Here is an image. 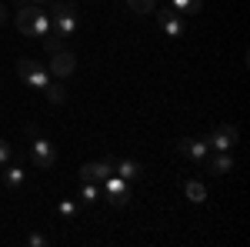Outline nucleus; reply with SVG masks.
Wrapping results in <instances>:
<instances>
[{"mask_svg": "<svg viewBox=\"0 0 250 247\" xmlns=\"http://www.w3.org/2000/svg\"><path fill=\"white\" fill-rule=\"evenodd\" d=\"M17 30L27 34V37H43V34H50V17L43 14V3L17 0Z\"/></svg>", "mask_w": 250, "mask_h": 247, "instance_id": "nucleus-1", "label": "nucleus"}, {"mask_svg": "<svg viewBox=\"0 0 250 247\" xmlns=\"http://www.w3.org/2000/svg\"><path fill=\"white\" fill-rule=\"evenodd\" d=\"M237 127H230V124H224V127H217V131L207 137V147H217V151H230L233 144H237Z\"/></svg>", "mask_w": 250, "mask_h": 247, "instance_id": "nucleus-7", "label": "nucleus"}, {"mask_svg": "<svg viewBox=\"0 0 250 247\" xmlns=\"http://www.w3.org/2000/svg\"><path fill=\"white\" fill-rule=\"evenodd\" d=\"M0 174H3V184H7V187L17 190L20 184H23V171H20V167H7V171H0Z\"/></svg>", "mask_w": 250, "mask_h": 247, "instance_id": "nucleus-14", "label": "nucleus"}, {"mask_svg": "<svg viewBox=\"0 0 250 247\" xmlns=\"http://www.w3.org/2000/svg\"><path fill=\"white\" fill-rule=\"evenodd\" d=\"M30 154H34V164H37L40 171H50V167L57 164V151H54V144H50V140H43V137H34Z\"/></svg>", "mask_w": 250, "mask_h": 247, "instance_id": "nucleus-4", "label": "nucleus"}, {"mask_svg": "<svg viewBox=\"0 0 250 247\" xmlns=\"http://www.w3.org/2000/svg\"><path fill=\"white\" fill-rule=\"evenodd\" d=\"M17 74L30 84V87H37V90H43L47 84H50V70L43 67V64H37V60H30V57H23L17 64Z\"/></svg>", "mask_w": 250, "mask_h": 247, "instance_id": "nucleus-3", "label": "nucleus"}, {"mask_svg": "<svg viewBox=\"0 0 250 247\" xmlns=\"http://www.w3.org/2000/svg\"><path fill=\"white\" fill-rule=\"evenodd\" d=\"M110 174H114V164H110V160H90V164L80 167V177L90 180V184H104Z\"/></svg>", "mask_w": 250, "mask_h": 247, "instance_id": "nucleus-6", "label": "nucleus"}, {"mask_svg": "<svg viewBox=\"0 0 250 247\" xmlns=\"http://www.w3.org/2000/svg\"><path fill=\"white\" fill-rule=\"evenodd\" d=\"M43 47H47V54H57V50H63V40H60L57 30H54V34H43Z\"/></svg>", "mask_w": 250, "mask_h": 247, "instance_id": "nucleus-16", "label": "nucleus"}, {"mask_svg": "<svg viewBox=\"0 0 250 247\" xmlns=\"http://www.w3.org/2000/svg\"><path fill=\"white\" fill-rule=\"evenodd\" d=\"M104 187H107V197H110L114 207H124V204L130 201V187H127V180L117 177V174H110V177L104 180Z\"/></svg>", "mask_w": 250, "mask_h": 247, "instance_id": "nucleus-5", "label": "nucleus"}, {"mask_svg": "<svg viewBox=\"0 0 250 247\" xmlns=\"http://www.w3.org/2000/svg\"><path fill=\"white\" fill-rule=\"evenodd\" d=\"M27 244H30V247H43V244H47V237H43V234H30Z\"/></svg>", "mask_w": 250, "mask_h": 247, "instance_id": "nucleus-22", "label": "nucleus"}, {"mask_svg": "<svg viewBox=\"0 0 250 247\" xmlns=\"http://www.w3.org/2000/svg\"><path fill=\"white\" fill-rule=\"evenodd\" d=\"M43 94H47L50 104H63V100H67V90H63L60 84H47V87H43Z\"/></svg>", "mask_w": 250, "mask_h": 247, "instance_id": "nucleus-15", "label": "nucleus"}, {"mask_svg": "<svg viewBox=\"0 0 250 247\" xmlns=\"http://www.w3.org/2000/svg\"><path fill=\"white\" fill-rule=\"evenodd\" d=\"M114 174H117V177H124V180H134V177L144 174V167H140L137 160H120V164H114Z\"/></svg>", "mask_w": 250, "mask_h": 247, "instance_id": "nucleus-12", "label": "nucleus"}, {"mask_svg": "<svg viewBox=\"0 0 250 247\" xmlns=\"http://www.w3.org/2000/svg\"><path fill=\"white\" fill-rule=\"evenodd\" d=\"M50 23H54V30H57L60 37H70L77 30V7L74 3H54Z\"/></svg>", "mask_w": 250, "mask_h": 247, "instance_id": "nucleus-2", "label": "nucleus"}, {"mask_svg": "<svg viewBox=\"0 0 250 247\" xmlns=\"http://www.w3.org/2000/svg\"><path fill=\"white\" fill-rule=\"evenodd\" d=\"M0 184H3V174H0Z\"/></svg>", "mask_w": 250, "mask_h": 247, "instance_id": "nucleus-24", "label": "nucleus"}, {"mask_svg": "<svg viewBox=\"0 0 250 247\" xmlns=\"http://www.w3.org/2000/svg\"><path fill=\"white\" fill-rule=\"evenodd\" d=\"M0 23H7V7L0 3Z\"/></svg>", "mask_w": 250, "mask_h": 247, "instance_id": "nucleus-23", "label": "nucleus"}, {"mask_svg": "<svg viewBox=\"0 0 250 247\" xmlns=\"http://www.w3.org/2000/svg\"><path fill=\"white\" fill-rule=\"evenodd\" d=\"M3 164H10V144L7 140H0V167Z\"/></svg>", "mask_w": 250, "mask_h": 247, "instance_id": "nucleus-20", "label": "nucleus"}, {"mask_svg": "<svg viewBox=\"0 0 250 247\" xmlns=\"http://www.w3.org/2000/svg\"><path fill=\"white\" fill-rule=\"evenodd\" d=\"M34 3H43V0H34Z\"/></svg>", "mask_w": 250, "mask_h": 247, "instance_id": "nucleus-25", "label": "nucleus"}, {"mask_svg": "<svg viewBox=\"0 0 250 247\" xmlns=\"http://www.w3.org/2000/svg\"><path fill=\"white\" fill-rule=\"evenodd\" d=\"M173 10H184V14H197L200 10V0H170Z\"/></svg>", "mask_w": 250, "mask_h": 247, "instance_id": "nucleus-17", "label": "nucleus"}, {"mask_svg": "<svg viewBox=\"0 0 250 247\" xmlns=\"http://www.w3.org/2000/svg\"><path fill=\"white\" fill-rule=\"evenodd\" d=\"M130 7H134L137 14H150V10H157V0H127Z\"/></svg>", "mask_w": 250, "mask_h": 247, "instance_id": "nucleus-18", "label": "nucleus"}, {"mask_svg": "<svg viewBox=\"0 0 250 247\" xmlns=\"http://www.w3.org/2000/svg\"><path fill=\"white\" fill-rule=\"evenodd\" d=\"M60 214H63V217H74V214H77V204H74V201H63V204H60Z\"/></svg>", "mask_w": 250, "mask_h": 247, "instance_id": "nucleus-21", "label": "nucleus"}, {"mask_svg": "<svg viewBox=\"0 0 250 247\" xmlns=\"http://www.w3.org/2000/svg\"><path fill=\"white\" fill-rule=\"evenodd\" d=\"M160 23H164V30H167L170 37H180V34H184V20L177 17L173 10H160Z\"/></svg>", "mask_w": 250, "mask_h": 247, "instance_id": "nucleus-11", "label": "nucleus"}, {"mask_svg": "<svg viewBox=\"0 0 250 247\" xmlns=\"http://www.w3.org/2000/svg\"><path fill=\"white\" fill-rule=\"evenodd\" d=\"M74 67H77V57L70 54V50H57L54 54V64L47 67L54 77H67V74H74Z\"/></svg>", "mask_w": 250, "mask_h": 247, "instance_id": "nucleus-8", "label": "nucleus"}, {"mask_svg": "<svg viewBox=\"0 0 250 247\" xmlns=\"http://www.w3.org/2000/svg\"><path fill=\"white\" fill-rule=\"evenodd\" d=\"M204 164H207V171H210V174H227V171H233V160H230V154H227V151H220L217 157H210V154H207V157H204Z\"/></svg>", "mask_w": 250, "mask_h": 247, "instance_id": "nucleus-10", "label": "nucleus"}, {"mask_svg": "<svg viewBox=\"0 0 250 247\" xmlns=\"http://www.w3.org/2000/svg\"><path fill=\"white\" fill-rule=\"evenodd\" d=\"M184 194H187V201H193V204H204L207 201V187L200 180H187L184 184Z\"/></svg>", "mask_w": 250, "mask_h": 247, "instance_id": "nucleus-13", "label": "nucleus"}, {"mask_svg": "<svg viewBox=\"0 0 250 247\" xmlns=\"http://www.w3.org/2000/svg\"><path fill=\"white\" fill-rule=\"evenodd\" d=\"M207 140H190V137H184V140H177V154H184V157H190V160H204L207 157Z\"/></svg>", "mask_w": 250, "mask_h": 247, "instance_id": "nucleus-9", "label": "nucleus"}, {"mask_svg": "<svg viewBox=\"0 0 250 247\" xmlns=\"http://www.w3.org/2000/svg\"><path fill=\"white\" fill-rule=\"evenodd\" d=\"M80 197H83L87 204H94L97 197H100V190H97V184H90V180H83V190H80Z\"/></svg>", "mask_w": 250, "mask_h": 247, "instance_id": "nucleus-19", "label": "nucleus"}]
</instances>
